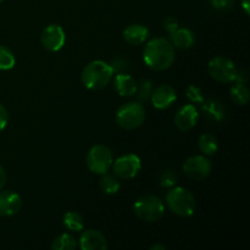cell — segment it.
Instances as JSON below:
<instances>
[{"mask_svg": "<svg viewBox=\"0 0 250 250\" xmlns=\"http://www.w3.org/2000/svg\"><path fill=\"white\" fill-rule=\"evenodd\" d=\"M175 46L166 38H154L143 50V60L153 71H165L172 66L175 61Z\"/></svg>", "mask_w": 250, "mask_h": 250, "instance_id": "obj_1", "label": "cell"}, {"mask_svg": "<svg viewBox=\"0 0 250 250\" xmlns=\"http://www.w3.org/2000/svg\"><path fill=\"white\" fill-rule=\"evenodd\" d=\"M114 77V70L110 63L102 60L90 61L82 71L81 80L89 90H100L106 87Z\"/></svg>", "mask_w": 250, "mask_h": 250, "instance_id": "obj_2", "label": "cell"}, {"mask_svg": "<svg viewBox=\"0 0 250 250\" xmlns=\"http://www.w3.org/2000/svg\"><path fill=\"white\" fill-rule=\"evenodd\" d=\"M165 202L168 209L181 217L192 216L197 208L194 195L182 187H171L166 193Z\"/></svg>", "mask_w": 250, "mask_h": 250, "instance_id": "obj_3", "label": "cell"}, {"mask_svg": "<svg viewBox=\"0 0 250 250\" xmlns=\"http://www.w3.org/2000/svg\"><path fill=\"white\" fill-rule=\"evenodd\" d=\"M133 212L142 221L156 222L165 214V204L156 195H144L136 200Z\"/></svg>", "mask_w": 250, "mask_h": 250, "instance_id": "obj_4", "label": "cell"}, {"mask_svg": "<svg viewBox=\"0 0 250 250\" xmlns=\"http://www.w3.org/2000/svg\"><path fill=\"white\" fill-rule=\"evenodd\" d=\"M115 120L121 128L132 131L141 127L146 121V110L138 102L127 103L117 110Z\"/></svg>", "mask_w": 250, "mask_h": 250, "instance_id": "obj_5", "label": "cell"}, {"mask_svg": "<svg viewBox=\"0 0 250 250\" xmlns=\"http://www.w3.org/2000/svg\"><path fill=\"white\" fill-rule=\"evenodd\" d=\"M112 163H114V158H112L111 150L103 144H97V146H92L90 150L88 151L87 159H85L87 167L97 175H104V173L109 172Z\"/></svg>", "mask_w": 250, "mask_h": 250, "instance_id": "obj_6", "label": "cell"}, {"mask_svg": "<svg viewBox=\"0 0 250 250\" xmlns=\"http://www.w3.org/2000/svg\"><path fill=\"white\" fill-rule=\"evenodd\" d=\"M208 71L210 77L220 83L234 82L237 75V67L234 62L225 56H216L208 63Z\"/></svg>", "mask_w": 250, "mask_h": 250, "instance_id": "obj_7", "label": "cell"}, {"mask_svg": "<svg viewBox=\"0 0 250 250\" xmlns=\"http://www.w3.org/2000/svg\"><path fill=\"white\" fill-rule=\"evenodd\" d=\"M112 170L114 175L121 180H132L139 173L142 167V163L139 156L136 154H126L120 156L119 159L112 163Z\"/></svg>", "mask_w": 250, "mask_h": 250, "instance_id": "obj_8", "label": "cell"}, {"mask_svg": "<svg viewBox=\"0 0 250 250\" xmlns=\"http://www.w3.org/2000/svg\"><path fill=\"white\" fill-rule=\"evenodd\" d=\"M211 161L204 155H194L188 158L183 164V172L188 178L202 181L211 172Z\"/></svg>", "mask_w": 250, "mask_h": 250, "instance_id": "obj_9", "label": "cell"}, {"mask_svg": "<svg viewBox=\"0 0 250 250\" xmlns=\"http://www.w3.org/2000/svg\"><path fill=\"white\" fill-rule=\"evenodd\" d=\"M42 45L48 51H59L66 42V34L62 27L59 24H49L43 29L41 36Z\"/></svg>", "mask_w": 250, "mask_h": 250, "instance_id": "obj_10", "label": "cell"}, {"mask_svg": "<svg viewBox=\"0 0 250 250\" xmlns=\"http://www.w3.org/2000/svg\"><path fill=\"white\" fill-rule=\"evenodd\" d=\"M154 107L159 110H165L170 107L177 99V94L172 85L161 84L158 88L153 89L150 95Z\"/></svg>", "mask_w": 250, "mask_h": 250, "instance_id": "obj_11", "label": "cell"}, {"mask_svg": "<svg viewBox=\"0 0 250 250\" xmlns=\"http://www.w3.org/2000/svg\"><path fill=\"white\" fill-rule=\"evenodd\" d=\"M199 114L194 105L187 104L178 109L175 115V125L180 131L188 132L197 125Z\"/></svg>", "mask_w": 250, "mask_h": 250, "instance_id": "obj_12", "label": "cell"}, {"mask_svg": "<svg viewBox=\"0 0 250 250\" xmlns=\"http://www.w3.org/2000/svg\"><path fill=\"white\" fill-rule=\"evenodd\" d=\"M22 208V199L14 190L0 189V216H14Z\"/></svg>", "mask_w": 250, "mask_h": 250, "instance_id": "obj_13", "label": "cell"}, {"mask_svg": "<svg viewBox=\"0 0 250 250\" xmlns=\"http://www.w3.org/2000/svg\"><path fill=\"white\" fill-rule=\"evenodd\" d=\"M80 247L82 250H106L109 244L102 232L98 229H87L81 234Z\"/></svg>", "mask_w": 250, "mask_h": 250, "instance_id": "obj_14", "label": "cell"}, {"mask_svg": "<svg viewBox=\"0 0 250 250\" xmlns=\"http://www.w3.org/2000/svg\"><path fill=\"white\" fill-rule=\"evenodd\" d=\"M137 81L132 76L120 72L114 78V88L120 97H133L137 90Z\"/></svg>", "mask_w": 250, "mask_h": 250, "instance_id": "obj_15", "label": "cell"}, {"mask_svg": "<svg viewBox=\"0 0 250 250\" xmlns=\"http://www.w3.org/2000/svg\"><path fill=\"white\" fill-rule=\"evenodd\" d=\"M202 104L203 114L209 121L215 122V124L224 121L225 116H226V110H225V106L221 102L216 99H210L205 103L203 102Z\"/></svg>", "mask_w": 250, "mask_h": 250, "instance_id": "obj_16", "label": "cell"}, {"mask_svg": "<svg viewBox=\"0 0 250 250\" xmlns=\"http://www.w3.org/2000/svg\"><path fill=\"white\" fill-rule=\"evenodd\" d=\"M149 37V29L139 23L129 24L125 28L124 38L131 45H141Z\"/></svg>", "mask_w": 250, "mask_h": 250, "instance_id": "obj_17", "label": "cell"}, {"mask_svg": "<svg viewBox=\"0 0 250 250\" xmlns=\"http://www.w3.org/2000/svg\"><path fill=\"white\" fill-rule=\"evenodd\" d=\"M171 39V43L175 48L178 49H189L194 46L195 44V36L190 29L188 28H180L178 27L176 31L168 34Z\"/></svg>", "mask_w": 250, "mask_h": 250, "instance_id": "obj_18", "label": "cell"}, {"mask_svg": "<svg viewBox=\"0 0 250 250\" xmlns=\"http://www.w3.org/2000/svg\"><path fill=\"white\" fill-rule=\"evenodd\" d=\"M198 148H199V150L202 151L204 155L207 156L215 155L217 149H219L217 139L210 133L202 134V136L199 137V139H198Z\"/></svg>", "mask_w": 250, "mask_h": 250, "instance_id": "obj_19", "label": "cell"}, {"mask_svg": "<svg viewBox=\"0 0 250 250\" xmlns=\"http://www.w3.org/2000/svg\"><path fill=\"white\" fill-rule=\"evenodd\" d=\"M99 187L102 192L106 195H114L120 190V182L115 175L104 173L99 181Z\"/></svg>", "mask_w": 250, "mask_h": 250, "instance_id": "obj_20", "label": "cell"}, {"mask_svg": "<svg viewBox=\"0 0 250 250\" xmlns=\"http://www.w3.org/2000/svg\"><path fill=\"white\" fill-rule=\"evenodd\" d=\"M62 224L68 231L80 232L84 227V220H83L82 215L78 214L77 211H67L63 216Z\"/></svg>", "mask_w": 250, "mask_h": 250, "instance_id": "obj_21", "label": "cell"}, {"mask_svg": "<svg viewBox=\"0 0 250 250\" xmlns=\"http://www.w3.org/2000/svg\"><path fill=\"white\" fill-rule=\"evenodd\" d=\"M232 100L236 103L237 105H246L249 102V89L246 85V83L237 82L233 84L229 90Z\"/></svg>", "mask_w": 250, "mask_h": 250, "instance_id": "obj_22", "label": "cell"}, {"mask_svg": "<svg viewBox=\"0 0 250 250\" xmlns=\"http://www.w3.org/2000/svg\"><path fill=\"white\" fill-rule=\"evenodd\" d=\"M77 248L76 238L70 233H62L56 237L51 244V249L54 250H75Z\"/></svg>", "mask_w": 250, "mask_h": 250, "instance_id": "obj_23", "label": "cell"}, {"mask_svg": "<svg viewBox=\"0 0 250 250\" xmlns=\"http://www.w3.org/2000/svg\"><path fill=\"white\" fill-rule=\"evenodd\" d=\"M16 63L14 53L9 48L0 45V71H7L14 68Z\"/></svg>", "mask_w": 250, "mask_h": 250, "instance_id": "obj_24", "label": "cell"}, {"mask_svg": "<svg viewBox=\"0 0 250 250\" xmlns=\"http://www.w3.org/2000/svg\"><path fill=\"white\" fill-rule=\"evenodd\" d=\"M154 83L149 80H143L139 84H137V90H136V97L139 102H146L148 99H150V95L153 93V87Z\"/></svg>", "mask_w": 250, "mask_h": 250, "instance_id": "obj_25", "label": "cell"}, {"mask_svg": "<svg viewBox=\"0 0 250 250\" xmlns=\"http://www.w3.org/2000/svg\"><path fill=\"white\" fill-rule=\"evenodd\" d=\"M177 183V173L173 170H165L159 176V185L164 188H171Z\"/></svg>", "mask_w": 250, "mask_h": 250, "instance_id": "obj_26", "label": "cell"}, {"mask_svg": "<svg viewBox=\"0 0 250 250\" xmlns=\"http://www.w3.org/2000/svg\"><path fill=\"white\" fill-rule=\"evenodd\" d=\"M186 97H187V99L192 103H199V104H202V103L204 102L202 89L195 87V85H189V87L186 89Z\"/></svg>", "mask_w": 250, "mask_h": 250, "instance_id": "obj_27", "label": "cell"}, {"mask_svg": "<svg viewBox=\"0 0 250 250\" xmlns=\"http://www.w3.org/2000/svg\"><path fill=\"white\" fill-rule=\"evenodd\" d=\"M210 4L217 11H229L233 9L236 0H210Z\"/></svg>", "mask_w": 250, "mask_h": 250, "instance_id": "obj_28", "label": "cell"}, {"mask_svg": "<svg viewBox=\"0 0 250 250\" xmlns=\"http://www.w3.org/2000/svg\"><path fill=\"white\" fill-rule=\"evenodd\" d=\"M110 66L112 67L114 72H124V71H126L128 68V61L125 58H116L112 60Z\"/></svg>", "mask_w": 250, "mask_h": 250, "instance_id": "obj_29", "label": "cell"}, {"mask_svg": "<svg viewBox=\"0 0 250 250\" xmlns=\"http://www.w3.org/2000/svg\"><path fill=\"white\" fill-rule=\"evenodd\" d=\"M163 26H164V28H165V31L170 34V33H172L173 31H176L178 27H180V23H178V21L175 19V17L168 16V17H165V19H164Z\"/></svg>", "mask_w": 250, "mask_h": 250, "instance_id": "obj_30", "label": "cell"}, {"mask_svg": "<svg viewBox=\"0 0 250 250\" xmlns=\"http://www.w3.org/2000/svg\"><path fill=\"white\" fill-rule=\"evenodd\" d=\"M7 122H9V112L4 105L0 104V131L7 126Z\"/></svg>", "mask_w": 250, "mask_h": 250, "instance_id": "obj_31", "label": "cell"}, {"mask_svg": "<svg viewBox=\"0 0 250 250\" xmlns=\"http://www.w3.org/2000/svg\"><path fill=\"white\" fill-rule=\"evenodd\" d=\"M237 82H242V83H246L248 81V73H247L246 70H241L238 71L237 70V75H236V80Z\"/></svg>", "mask_w": 250, "mask_h": 250, "instance_id": "obj_32", "label": "cell"}, {"mask_svg": "<svg viewBox=\"0 0 250 250\" xmlns=\"http://www.w3.org/2000/svg\"><path fill=\"white\" fill-rule=\"evenodd\" d=\"M6 181H7V176L6 172H5L4 167L0 165V189H2L5 185H6Z\"/></svg>", "mask_w": 250, "mask_h": 250, "instance_id": "obj_33", "label": "cell"}, {"mask_svg": "<svg viewBox=\"0 0 250 250\" xmlns=\"http://www.w3.org/2000/svg\"><path fill=\"white\" fill-rule=\"evenodd\" d=\"M241 5L247 15L250 14V0H241Z\"/></svg>", "mask_w": 250, "mask_h": 250, "instance_id": "obj_34", "label": "cell"}, {"mask_svg": "<svg viewBox=\"0 0 250 250\" xmlns=\"http://www.w3.org/2000/svg\"><path fill=\"white\" fill-rule=\"evenodd\" d=\"M151 250H165L166 248L163 244H155V246H151Z\"/></svg>", "mask_w": 250, "mask_h": 250, "instance_id": "obj_35", "label": "cell"}, {"mask_svg": "<svg viewBox=\"0 0 250 250\" xmlns=\"http://www.w3.org/2000/svg\"><path fill=\"white\" fill-rule=\"evenodd\" d=\"M2 1H4V0H0V2H2Z\"/></svg>", "mask_w": 250, "mask_h": 250, "instance_id": "obj_36", "label": "cell"}]
</instances>
